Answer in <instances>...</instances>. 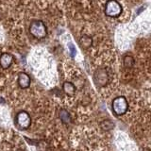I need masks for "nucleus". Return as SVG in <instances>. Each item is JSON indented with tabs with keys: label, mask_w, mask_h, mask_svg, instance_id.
Instances as JSON below:
<instances>
[{
	"label": "nucleus",
	"mask_w": 151,
	"mask_h": 151,
	"mask_svg": "<svg viewBox=\"0 0 151 151\" xmlns=\"http://www.w3.org/2000/svg\"><path fill=\"white\" fill-rule=\"evenodd\" d=\"M117 94L111 101V110L116 117L125 122H131L143 109L139 91L135 87L125 84L118 87Z\"/></svg>",
	"instance_id": "f257e3e1"
},
{
	"label": "nucleus",
	"mask_w": 151,
	"mask_h": 151,
	"mask_svg": "<svg viewBox=\"0 0 151 151\" xmlns=\"http://www.w3.org/2000/svg\"><path fill=\"white\" fill-rule=\"evenodd\" d=\"M131 134L143 151H151V111L142 110L131 122Z\"/></svg>",
	"instance_id": "f03ea898"
},
{
	"label": "nucleus",
	"mask_w": 151,
	"mask_h": 151,
	"mask_svg": "<svg viewBox=\"0 0 151 151\" xmlns=\"http://www.w3.org/2000/svg\"><path fill=\"white\" fill-rule=\"evenodd\" d=\"M136 89L139 91L143 109L151 111V83L143 81Z\"/></svg>",
	"instance_id": "7ed1b4c3"
},
{
	"label": "nucleus",
	"mask_w": 151,
	"mask_h": 151,
	"mask_svg": "<svg viewBox=\"0 0 151 151\" xmlns=\"http://www.w3.org/2000/svg\"><path fill=\"white\" fill-rule=\"evenodd\" d=\"M30 34L38 40L45 39L47 36V27L42 20H34L30 23L28 27Z\"/></svg>",
	"instance_id": "20e7f679"
},
{
	"label": "nucleus",
	"mask_w": 151,
	"mask_h": 151,
	"mask_svg": "<svg viewBox=\"0 0 151 151\" xmlns=\"http://www.w3.org/2000/svg\"><path fill=\"white\" fill-rule=\"evenodd\" d=\"M105 15L111 18L119 17L123 12V8L120 2L117 0H108L104 7Z\"/></svg>",
	"instance_id": "39448f33"
},
{
	"label": "nucleus",
	"mask_w": 151,
	"mask_h": 151,
	"mask_svg": "<svg viewBox=\"0 0 151 151\" xmlns=\"http://www.w3.org/2000/svg\"><path fill=\"white\" fill-rule=\"evenodd\" d=\"M16 123L20 129H27V127L30 126L31 118L27 111H21L20 112H18V114L16 115Z\"/></svg>",
	"instance_id": "423d86ee"
},
{
	"label": "nucleus",
	"mask_w": 151,
	"mask_h": 151,
	"mask_svg": "<svg viewBox=\"0 0 151 151\" xmlns=\"http://www.w3.org/2000/svg\"><path fill=\"white\" fill-rule=\"evenodd\" d=\"M13 63V57L12 55L9 53H3L0 56V66L3 69H8L12 66Z\"/></svg>",
	"instance_id": "0eeeda50"
},
{
	"label": "nucleus",
	"mask_w": 151,
	"mask_h": 151,
	"mask_svg": "<svg viewBox=\"0 0 151 151\" xmlns=\"http://www.w3.org/2000/svg\"><path fill=\"white\" fill-rule=\"evenodd\" d=\"M31 83L30 77L25 72H21L18 75V84L20 88L22 89H27V87H29V85Z\"/></svg>",
	"instance_id": "6e6552de"
},
{
	"label": "nucleus",
	"mask_w": 151,
	"mask_h": 151,
	"mask_svg": "<svg viewBox=\"0 0 151 151\" xmlns=\"http://www.w3.org/2000/svg\"><path fill=\"white\" fill-rule=\"evenodd\" d=\"M93 38L88 34H83L79 38V45L83 49L90 48V47L93 45Z\"/></svg>",
	"instance_id": "1a4fd4ad"
},
{
	"label": "nucleus",
	"mask_w": 151,
	"mask_h": 151,
	"mask_svg": "<svg viewBox=\"0 0 151 151\" xmlns=\"http://www.w3.org/2000/svg\"><path fill=\"white\" fill-rule=\"evenodd\" d=\"M63 92L69 96H73L77 92V87L71 81H65L63 83Z\"/></svg>",
	"instance_id": "9d476101"
},
{
	"label": "nucleus",
	"mask_w": 151,
	"mask_h": 151,
	"mask_svg": "<svg viewBox=\"0 0 151 151\" xmlns=\"http://www.w3.org/2000/svg\"><path fill=\"white\" fill-rule=\"evenodd\" d=\"M60 118L61 121H63V123H70V121H71L70 113L66 110H64V109L60 110Z\"/></svg>",
	"instance_id": "9b49d317"
},
{
	"label": "nucleus",
	"mask_w": 151,
	"mask_h": 151,
	"mask_svg": "<svg viewBox=\"0 0 151 151\" xmlns=\"http://www.w3.org/2000/svg\"><path fill=\"white\" fill-rule=\"evenodd\" d=\"M2 18V12H1V9H0V19Z\"/></svg>",
	"instance_id": "f8f14e48"
}]
</instances>
